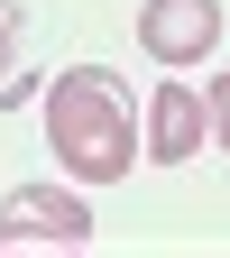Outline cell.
I'll return each mask as SVG.
<instances>
[{"label":"cell","mask_w":230,"mask_h":258,"mask_svg":"<svg viewBox=\"0 0 230 258\" xmlns=\"http://www.w3.org/2000/svg\"><path fill=\"white\" fill-rule=\"evenodd\" d=\"M138 46L157 64H203L221 46V0H147L138 10Z\"/></svg>","instance_id":"obj_3"},{"label":"cell","mask_w":230,"mask_h":258,"mask_svg":"<svg viewBox=\"0 0 230 258\" xmlns=\"http://www.w3.org/2000/svg\"><path fill=\"white\" fill-rule=\"evenodd\" d=\"M203 111H212V120H203V129H212V139H221V148H230V74H212V92H203Z\"/></svg>","instance_id":"obj_6"},{"label":"cell","mask_w":230,"mask_h":258,"mask_svg":"<svg viewBox=\"0 0 230 258\" xmlns=\"http://www.w3.org/2000/svg\"><path fill=\"white\" fill-rule=\"evenodd\" d=\"M138 148L157 157V166H184V157L203 148V92L193 83H157L138 102Z\"/></svg>","instance_id":"obj_4"},{"label":"cell","mask_w":230,"mask_h":258,"mask_svg":"<svg viewBox=\"0 0 230 258\" xmlns=\"http://www.w3.org/2000/svg\"><path fill=\"white\" fill-rule=\"evenodd\" d=\"M19 28H28V10H19V0H0V83L19 74Z\"/></svg>","instance_id":"obj_5"},{"label":"cell","mask_w":230,"mask_h":258,"mask_svg":"<svg viewBox=\"0 0 230 258\" xmlns=\"http://www.w3.org/2000/svg\"><path fill=\"white\" fill-rule=\"evenodd\" d=\"M46 139H55V166L74 184H120L129 157H138V102L111 64H74L55 74L46 92Z\"/></svg>","instance_id":"obj_1"},{"label":"cell","mask_w":230,"mask_h":258,"mask_svg":"<svg viewBox=\"0 0 230 258\" xmlns=\"http://www.w3.org/2000/svg\"><path fill=\"white\" fill-rule=\"evenodd\" d=\"M19 240H64V249H83L92 240V203L74 184H19L10 203H0V249H19Z\"/></svg>","instance_id":"obj_2"}]
</instances>
